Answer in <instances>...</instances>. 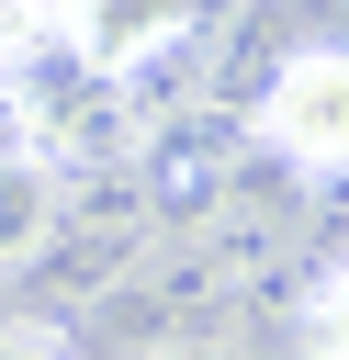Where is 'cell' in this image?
I'll return each instance as SVG.
<instances>
[{
    "label": "cell",
    "mask_w": 349,
    "mask_h": 360,
    "mask_svg": "<svg viewBox=\"0 0 349 360\" xmlns=\"http://www.w3.org/2000/svg\"><path fill=\"white\" fill-rule=\"evenodd\" d=\"M56 214H68V180H56L45 158H23V146H0V281H23V270L45 259V236H56Z\"/></svg>",
    "instance_id": "obj_3"
},
{
    "label": "cell",
    "mask_w": 349,
    "mask_h": 360,
    "mask_svg": "<svg viewBox=\"0 0 349 360\" xmlns=\"http://www.w3.org/2000/svg\"><path fill=\"white\" fill-rule=\"evenodd\" d=\"M293 349H304V360H349V259H326V270L304 281V304H293Z\"/></svg>",
    "instance_id": "obj_4"
},
{
    "label": "cell",
    "mask_w": 349,
    "mask_h": 360,
    "mask_svg": "<svg viewBox=\"0 0 349 360\" xmlns=\"http://www.w3.org/2000/svg\"><path fill=\"white\" fill-rule=\"evenodd\" d=\"M0 360H56V349L45 338H0Z\"/></svg>",
    "instance_id": "obj_5"
},
{
    "label": "cell",
    "mask_w": 349,
    "mask_h": 360,
    "mask_svg": "<svg viewBox=\"0 0 349 360\" xmlns=\"http://www.w3.org/2000/svg\"><path fill=\"white\" fill-rule=\"evenodd\" d=\"M259 158H281L293 180H349V45H281L259 101H248Z\"/></svg>",
    "instance_id": "obj_1"
},
{
    "label": "cell",
    "mask_w": 349,
    "mask_h": 360,
    "mask_svg": "<svg viewBox=\"0 0 349 360\" xmlns=\"http://www.w3.org/2000/svg\"><path fill=\"white\" fill-rule=\"evenodd\" d=\"M203 22H214V0H56V56L90 68V79H113V90H135Z\"/></svg>",
    "instance_id": "obj_2"
}]
</instances>
